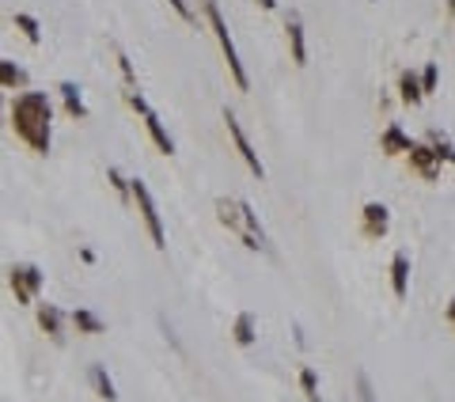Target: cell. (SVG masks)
Here are the masks:
<instances>
[{
	"label": "cell",
	"instance_id": "obj_1",
	"mask_svg": "<svg viewBox=\"0 0 455 402\" xmlns=\"http://www.w3.org/2000/svg\"><path fill=\"white\" fill-rule=\"evenodd\" d=\"M12 130L35 156L53 148V103L46 91H19L12 103Z\"/></svg>",
	"mask_w": 455,
	"mask_h": 402
},
{
	"label": "cell",
	"instance_id": "obj_2",
	"mask_svg": "<svg viewBox=\"0 0 455 402\" xmlns=\"http://www.w3.org/2000/svg\"><path fill=\"white\" fill-rule=\"evenodd\" d=\"M216 220L228 231H235L247 251H270V236H266L262 220L243 198H216Z\"/></svg>",
	"mask_w": 455,
	"mask_h": 402
},
{
	"label": "cell",
	"instance_id": "obj_3",
	"mask_svg": "<svg viewBox=\"0 0 455 402\" xmlns=\"http://www.w3.org/2000/svg\"><path fill=\"white\" fill-rule=\"evenodd\" d=\"M201 8H205V19H209V27H213L216 42H221V53H224V61H228V72H232L235 87H239V91H247V87H250V76H247V69H243V61H239V50H235L232 35H228V23H224L221 4H216V0H201Z\"/></svg>",
	"mask_w": 455,
	"mask_h": 402
},
{
	"label": "cell",
	"instance_id": "obj_4",
	"mask_svg": "<svg viewBox=\"0 0 455 402\" xmlns=\"http://www.w3.org/2000/svg\"><path fill=\"white\" fill-rule=\"evenodd\" d=\"M129 190H133V205H137V213H141L144 228H148L152 247H156V251H167V228H164V216H160V209H156V198H152L148 182L129 179Z\"/></svg>",
	"mask_w": 455,
	"mask_h": 402
},
{
	"label": "cell",
	"instance_id": "obj_5",
	"mask_svg": "<svg viewBox=\"0 0 455 402\" xmlns=\"http://www.w3.org/2000/svg\"><path fill=\"white\" fill-rule=\"evenodd\" d=\"M8 285H12L15 304L31 308V304L38 300V292L46 288V273L38 270L35 262H19V266H12V270H8Z\"/></svg>",
	"mask_w": 455,
	"mask_h": 402
},
{
	"label": "cell",
	"instance_id": "obj_6",
	"mask_svg": "<svg viewBox=\"0 0 455 402\" xmlns=\"http://www.w3.org/2000/svg\"><path fill=\"white\" fill-rule=\"evenodd\" d=\"M224 125H228V137H232L235 152L243 156V164L250 167V175H255L258 182H262V179H266V167H262V159H258V152H255V144H250L247 130L239 125V118H235V110H228V107H224Z\"/></svg>",
	"mask_w": 455,
	"mask_h": 402
},
{
	"label": "cell",
	"instance_id": "obj_7",
	"mask_svg": "<svg viewBox=\"0 0 455 402\" xmlns=\"http://www.w3.org/2000/svg\"><path fill=\"white\" fill-rule=\"evenodd\" d=\"M406 159H410V171L418 175V179H425V182H436L440 179V167H444V159L433 152V144L429 141H413V148L406 152Z\"/></svg>",
	"mask_w": 455,
	"mask_h": 402
},
{
	"label": "cell",
	"instance_id": "obj_8",
	"mask_svg": "<svg viewBox=\"0 0 455 402\" xmlns=\"http://www.w3.org/2000/svg\"><path fill=\"white\" fill-rule=\"evenodd\" d=\"M387 231H391V213H387V205L384 201H368V205L361 209V236L379 243Z\"/></svg>",
	"mask_w": 455,
	"mask_h": 402
},
{
	"label": "cell",
	"instance_id": "obj_9",
	"mask_svg": "<svg viewBox=\"0 0 455 402\" xmlns=\"http://www.w3.org/2000/svg\"><path fill=\"white\" fill-rule=\"evenodd\" d=\"M284 35H289L292 65L304 69V65H307V38H304V19H300V12H289V15H284Z\"/></svg>",
	"mask_w": 455,
	"mask_h": 402
},
{
	"label": "cell",
	"instance_id": "obj_10",
	"mask_svg": "<svg viewBox=\"0 0 455 402\" xmlns=\"http://www.w3.org/2000/svg\"><path fill=\"white\" fill-rule=\"evenodd\" d=\"M35 319H38V331H42L50 342H65V311L57 304H35Z\"/></svg>",
	"mask_w": 455,
	"mask_h": 402
},
{
	"label": "cell",
	"instance_id": "obj_11",
	"mask_svg": "<svg viewBox=\"0 0 455 402\" xmlns=\"http://www.w3.org/2000/svg\"><path fill=\"white\" fill-rule=\"evenodd\" d=\"M410 148H413V141L398 122H391L384 133H379V152H384V156H406Z\"/></svg>",
	"mask_w": 455,
	"mask_h": 402
},
{
	"label": "cell",
	"instance_id": "obj_12",
	"mask_svg": "<svg viewBox=\"0 0 455 402\" xmlns=\"http://www.w3.org/2000/svg\"><path fill=\"white\" fill-rule=\"evenodd\" d=\"M391 292H395V300L410 296V251H395V259H391Z\"/></svg>",
	"mask_w": 455,
	"mask_h": 402
},
{
	"label": "cell",
	"instance_id": "obj_13",
	"mask_svg": "<svg viewBox=\"0 0 455 402\" xmlns=\"http://www.w3.org/2000/svg\"><path fill=\"white\" fill-rule=\"evenodd\" d=\"M57 91H61V103H65V114L76 118V122H87V103H84V91H80L72 80H61L57 84Z\"/></svg>",
	"mask_w": 455,
	"mask_h": 402
},
{
	"label": "cell",
	"instance_id": "obj_14",
	"mask_svg": "<svg viewBox=\"0 0 455 402\" xmlns=\"http://www.w3.org/2000/svg\"><path fill=\"white\" fill-rule=\"evenodd\" d=\"M141 122H144V130H148V137H152V144H156L160 152H164V156H175V141H171V133L164 130V122H160V114L156 110H144L141 114Z\"/></svg>",
	"mask_w": 455,
	"mask_h": 402
},
{
	"label": "cell",
	"instance_id": "obj_15",
	"mask_svg": "<svg viewBox=\"0 0 455 402\" xmlns=\"http://www.w3.org/2000/svg\"><path fill=\"white\" fill-rule=\"evenodd\" d=\"M232 342L243 345V349L258 342V319H255V311H239V315H235V323H232Z\"/></svg>",
	"mask_w": 455,
	"mask_h": 402
},
{
	"label": "cell",
	"instance_id": "obj_16",
	"mask_svg": "<svg viewBox=\"0 0 455 402\" xmlns=\"http://www.w3.org/2000/svg\"><path fill=\"white\" fill-rule=\"evenodd\" d=\"M69 323L76 326V334H107V323H103L92 308H76L69 315Z\"/></svg>",
	"mask_w": 455,
	"mask_h": 402
},
{
	"label": "cell",
	"instance_id": "obj_17",
	"mask_svg": "<svg viewBox=\"0 0 455 402\" xmlns=\"http://www.w3.org/2000/svg\"><path fill=\"white\" fill-rule=\"evenodd\" d=\"M398 99L406 103V107H418L421 99H425V91H421V76L418 72L406 69L402 76H398Z\"/></svg>",
	"mask_w": 455,
	"mask_h": 402
},
{
	"label": "cell",
	"instance_id": "obj_18",
	"mask_svg": "<svg viewBox=\"0 0 455 402\" xmlns=\"http://www.w3.org/2000/svg\"><path fill=\"white\" fill-rule=\"evenodd\" d=\"M87 380H92V387H95V395H99V399L118 402V387H114V380L107 376V368H103V365H92V368H87Z\"/></svg>",
	"mask_w": 455,
	"mask_h": 402
},
{
	"label": "cell",
	"instance_id": "obj_19",
	"mask_svg": "<svg viewBox=\"0 0 455 402\" xmlns=\"http://www.w3.org/2000/svg\"><path fill=\"white\" fill-rule=\"evenodd\" d=\"M15 30H19V35L27 38L31 46L42 42V23H38L35 15H27V12H15Z\"/></svg>",
	"mask_w": 455,
	"mask_h": 402
},
{
	"label": "cell",
	"instance_id": "obj_20",
	"mask_svg": "<svg viewBox=\"0 0 455 402\" xmlns=\"http://www.w3.org/2000/svg\"><path fill=\"white\" fill-rule=\"evenodd\" d=\"M23 84H27V72L15 65V61H4V58H0V87H4V91L12 87V91H15V87H23Z\"/></svg>",
	"mask_w": 455,
	"mask_h": 402
},
{
	"label": "cell",
	"instance_id": "obj_21",
	"mask_svg": "<svg viewBox=\"0 0 455 402\" xmlns=\"http://www.w3.org/2000/svg\"><path fill=\"white\" fill-rule=\"evenodd\" d=\"M425 141L433 144V152L444 159V164H452V167H455V144H452V141H448V137H444L440 130H429V137H425Z\"/></svg>",
	"mask_w": 455,
	"mask_h": 402
},
{
	"label": "cell",
	"instance_id": "obj_22",
	"mask_svg": "<svg viewBox=\"0 0 455 402\" xmlns=\"http://www.w3.org/2000/svg\"><path fill=\"white\" fill-rule=\"evenodd\" d=\"M300 387H304V399H307V402H319V399H323V395H319V376H315L311 365L300 368Z\"/></svg>",
	"mask_w": 455,
	"mask_h": 402
},
{
	"label": "cell",
	"instance_id": "obj_23",
	"mask_svg": "<svg viewBox=\"0 0 455 402\" xmlns=\"http://www.w3.org/2000/svg\"><path fill=\"white\" fill-rule=\"evenodd\" d=\"M418 76H421V91L433 95V91H436V84H440V65H436V61H429V65L418 72Z\"/></svg>",
	"mask_w": 455,
	"mask_h": 402
},
{
	"label": "cell",
	"instance_id": "obj_24",
	"mask_svg": "<svg viewBox=\"0 0 455 402\" xmlns=\"http://www.w3.org/2000/svg\"><path fill=\"white\" fill-rule=\"evenodd\" d=\"M107 179H110V186L118 190V198H121V201H133V190H129V179L118 171V167H110V171H107Z\"/></svg>",
	"mask_w": 455,
	"mask_h": 402
},
{
	"label": "cell",
	"instance_id": "obj_25",
	"mask_svg": "<svg viewBox=\"0 0 455 402\" xmlns=\"http://www.w3.org/2000/svg\"><path fill=\"white\" fill-rule=\"evenodd\" d=\"M357 399L361 402H376V391H372V380L364 372H357Z\"/></svg>",
	"mask_w": 455,
	"mask_h": 402
},
{
	"label": "cell",
	"instance_id": "obj_26",
	"mask_svg": "<svg viewBox=\"0 0 455 402\" xmlns=\"http://www.w3.org/2000/svg\"><path fill=\"white\" fill-rule=\"evenodd\" d=\"M118 69H121V76H126V87H137V72H133V61L126 58V53L118 50Z\"/></svg>",
	"mask_w": 455,
	"mask_h": 402
},
{
	"label": "cell",
	"instance_id": "obj_27",
	"mask_svg": "<svg viewBox=\"0 0 455 402\" xmlns=\"http://www.w3.org/2000/svg\"><path fill=\"white\" fill-rule=\"evenodd\" d=\"M167 4L178 12V19H182V23H198V12H194V8L186 4V0H167Z\"/></svg>",
	"mask_w": 455,
	"mask_h": 402
},
{
	"label": "cell",
	"instance_id": "obj_28",
	"mask_svg": "<svg viewBox=\"0 0 455 402\" xmlns=\"http://www.w3.org/2000/svg\"><path fill=\"white\" fill-rule=\"evenodd\" d=\"M444 315H448V323H452V331H455V292H452V300H448V308H444Z\"/></svg>",
	"mask_w": 455,
	"mask_h": 402
},
{
	"label": "cell",
	"instance_id": "obj_29",
	"mask_svg": "<svg viewBox=\"0 0 455 402\" xmlns=\"http://www.w3.org/2000/svg\"><path fill=\"white\" fill-rule=\"evenodd\" d=\"M80 259H84L87 266H92V262H95V251H92V247H80Z\"/></svg>",
	"mask_w": 455,
	"mask_h": 402
},
{
	"label": "cell",
	"instance_id": "obj_30",
	"mask_svg": "<svg viewBox=\"0 0 455 402\" xmlns=\"http://www.w3.org/2000/svg\"><path fill=\"white\" fill-rule=\"evenodd\" d=\"M258 8H266V12H273V8H277V0H255Z\"/></svg>",
	"mask_w": 455,
	"mask_h": 402
},
{
	"label": "cell",
	"instance_id": "obj_31",
	"mask_svg": "<svg viewBox=\"0 0 455 402\" xmlns=\"http://www.w3.org/2000/svg\"><path fill=\"white\" fill-rule=\"evenodd\" d=\"M0 125H4V87H0Z\"/></svg>",
	"mask_w": 455,
	"mask_h": 402
},
{
	"label": "cell",
	"instance_id": "obj_32",
	"mask_svg": "<svg viewBox=\"0 0 455 402\" xmlns=\"http://www.w3.org/2000/svg\"><path fill=\"white\" fill-rule=\"evenodd\" d=\"M448 12H452V15H455V0H448Z\"/></svg>",
	"mask_w": 455,
	"mask_h": 402
}]
</instances>
